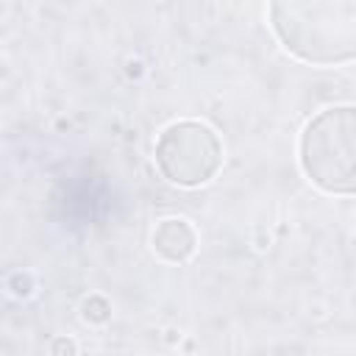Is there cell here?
Masks as SVG:
<instances>
[{
  "mask_svg": "<svg viewBox=\"0 0 356 356\" xmlns=\"http://www.w3.org/2000/svg\"><path fill=\"white\" fill-rule=\"evenodd\" d=\"M267 14L289 56L317 67L356 61V0H281Z\"/></svg>",
  "mask_w": 356,
  "mask_h": 356,
  "instance_id": "6da1fadb",
  "label": "cell"
},
{
  "mask_svg": "<svg viewBox=\"0 0 356 356\" xmlns=\"http://www.w3.org/2000/svg\"><path fill=\"white\" fill-rule=\"evenodd\" d=\"M298 161L325 195H356V106L337 103L317 111L300 131Z\"/></svg>",
  "mask_w": 356,
  "mask_h": 356,
  "instance_id": "7a4b0ae2",
  "label": "cell"
},
{
  "mask_svg": "<svg viewBox=\"0 0 356 356\" xmlns=\"http://www.w3.org/2000/svg\"><path fill=\"white\" fill-rule=\"evenodd\" d=\"M153 161L161 178H167L170 184L181 189H197L220 172L225 147L220 134L209 122L175 120L156 136Z\"/></svg>",
  "mask_w": 356,
  "mask_h": 356,
  "instance_id": "3957f363",
  "label": "cell"
},
{
  "mask_svg": "<svg viewBox=\"0 0 356 356\" xmlns=\"http://www.w3.org/2000/svg\"><path fill=\"white\" fill-rule=\"evenodd\" d=\"M153 253L167 264H184L197 250V231L184 217H164L150 234Z\"/></svg>",
  "mask_w": 356,
  "mask_h": 356,
  "instance_id": "277c9868",
  "label": "cell"
},
{
  "mask_svg": "<svg viewBox=\"0 0 356 356\" xmlns=\"http://www.w3.org/2000/svg\"><path fill=\"white\" fill-rule=\"evenodd\" d=\"M111 314H114L111 300L106 295H100V292H92V295H86L81 300V320L86 325H106L111 320Z\"/></svg>",
  "mask_w": 356,
  "mask_h": 356,
  "instance_id": "5b68a950",
  "label": "cell"
},
{
  "mask_svg": "<svg viewBox=\"0 0 356 356\" xmlns=\"http://www.w3.org/2000/svg\"><path fill=\"white\" fill-rule=\"evenodd\" d=\"M6 289H8V295H11V298L25 300V298H31V295H33L36 281H33V275H31L28 270H14V273H8V275H6Z\"/></svg>",
  "mask_w": 356,
  "mask_h": 356,
  "instance_id": "8992f818",
  "label": "cell"
},
{
  "mask_svg": "<svg viewBox=\"0 0 356 356\" xmlns=\"http://www.w3.org/2000/svg\"><path fill=\"white\" fill-rule=\"evenodd\" d=\"M50 356H78V342L70 334H58L50 339Z\"/></svg>",
  "mask_w": 356,
  "mask_h": 356,
  "instance_id": "52a82bcc",
  "label": "cell"
},
{
  "mask_svg": "<svg viewBox=\"0 0 356 356\" xmlns=\"http://www.w3.org/2000/svg\"><path fill=\"white\" fill-rule=\"evenodd\" d=\"M125 72H128V78H142V72H145V64H142L139 58H128V64H125Z\"/></svg>",
  "mask_w": 356,
  "mask_h": 356,
  "instance_id": "ba28073f",
  "label": "cell"
},
{
  "mask_svg": "<svg viewBox=\"0 0 356 356\" xmlns=\"http://www.w3.org/2000/svg\"><path fill=\"white\" fill-rule=\"evenodd\" d=\"M164 339H167V345H178L181 342V331L178 328H167V337Z\"/></svg>",
  "mask_w": 356,
  "mask_h": 356,
  "instance_id": "9c48e42d",
  "label": "cell"
},
{
  "mask_svg": "<svg viewBox=\"0 0 356 356\" xmlns=\"http://www.w3.org/2000/svg\"><path fill=\"white\" fill-rule=\"evenodd\" d=\"M353 231H356V217H353Z\"/></svg>",
  "mask_w": 356,
  "mask_h": 356,
  "instance_id": "30bf717a",
  "label": "cell"
}]
</instances>
